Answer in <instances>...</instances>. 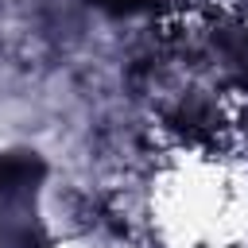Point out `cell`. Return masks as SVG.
<instances>
[{"label": "cell", "instance_id": "6da1fadb", "mask_svg": "<svg viewBox=\"0 0 248 248\" xmlns=\"http://www.w3.org/2000/svg\"><path fill=\"white\" fill-rule=\"evenodd\" d=\"M112 12H140V8H151V0H97Z\"/></svg>", "mask_w": 248, "mask_h": 248}]
</instances>
